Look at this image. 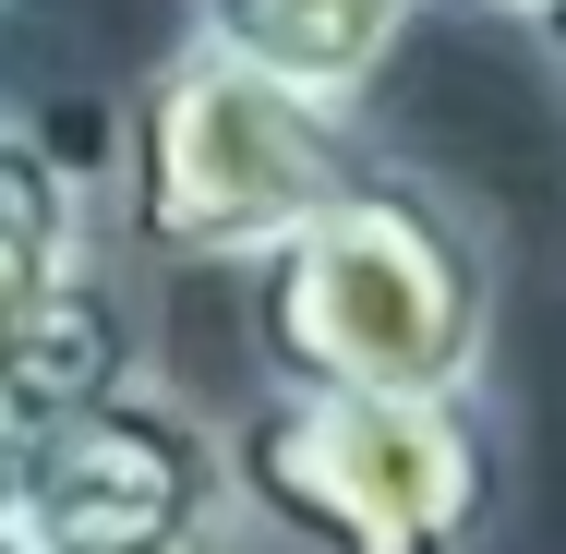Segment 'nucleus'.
Segmentation results:
<instances>
[{"mask_svg":"<svg viewBox=\"0 0 566 554\" xmlns=\"http://www.w3.org/2000/svg\"><path fill=\"white\" fill-rule=\"evenodd\" d=\"M241 278V337L265 386H482L494 374V229L434 169L361 157Z\"/></svg>","mask_w":566,"mask_h":554,"instance_id":"1","label":"nucleus"},{"mask_svg":"<svg viewBox=\"0 0 566 554\" xmlns=\"http://www.w3.org/2000/svg\"><path fill=\"white\" fill-rule=\"evenodd\" d=\"M218 446L229 506L302 554H482L506 519L482 386H265Z\"/></svg>","mask_w":566,"mask_h":554,"instance_id":"2","label":"nucleus"},{"mask_svg":"<svg viewBox=\"0 0 566 554\" xmlns=\"http://www.w3.org/2000/svg\"><path fill=\"white\" fill-rule=\"evenodd\" d=\"M349 169H361V121L338 97H302L218 36H181L120 109L109 218L145 265H241Z\"/></svg>","mask_w":566,"mask_h":554,"instance_id":"3","label":"nucleus"},{"mask_svg":"<svg viewBox=\"0 0 566 554\" xmlns=\"http://www.w3.org/2000/svg\"><path fill=\"white\" fill-rule=\"evenodd\" d=\"M0 506L36 531V554H133L169 531H229V446L193 398H169L145 362L61 398L36 435L12 446Z\"/></svg>","mask_w":566,"mask_h":554,"instance_id":"4","label":"nucleus"},{"mask_svg":"<svg viewBox=\"0 0 566 554\" xmlns=\"http://www.w3.org/2000/svg\"><path fill=\"white\" fill-rule=\"evenodd\" d=\"M145 362L133 302L97 265V206L49 133L0 121V470L61 398Z\"/></svg>","mask_w":566,"mask_h":554,"instance_id":"5","label":"nucleus"},{"mask_svg":"<svg viewBox=\"0 0 566 554\" xmlns=\"http://www.w3.org/2000/svg\"><path fill=\"white\" fill-rule=\"evenodd\" d=\"M422 12H434V0H193V36L241 49L253 73H277V85H302V97L361 109Z\"/></svg>","mask_w":566,"mask_h":554,"instance_id":"6","label":"nucleus"},{"mask_svg":"<svg viewBox=\"0 0 566 554\" xmlns=\"http://www.w3.org/2000/svg\"><path fill=\"white\" fill-rule=\"evenodd\" d=\"M518 24H531V49H543V73H555V85H566V0H531Z\"/></svg>","mask_w":566,"mask_h":554,"instance_id":"7","label":"nucleus"},{"mask_svg":"<svg viewBox=\"0 0 566 554\" xmlns=\"http://www.w3.org/2000/svg\"><path fill=\"white\" fill-rule=\"evenodd\" d=\"M133 554H229V531H169V543H133Z\"/></svg>","mask_w":566,"mask_h":554,"instance_id":"8","label":"nucleus"},{"mask_svg":"<svg viewBox=\"0 0 566 554\" xmlns=\"http://www.w3.org/2000/svg\"><path fill=\"white\" fill-rule=\"evenodd\" d=\"M447 12H482V24H518L531 0H447Z\"/></svg>","mask_w":566,"mask_h":554,"instance_id":"9","label":"nucleus"},{"mask_svg":"<svg viewBox=\"0 0 566 554\" xmlns=\"http://www.w3.org/2000/svg\"><path fill=\"white\" fill-rule=\"evenodd\" d=\"M0 554H36V531H24V519H12V506H0Z\"/></svg>","mask_w":566,"mask_h":554,"instance_id":"10","label":"nucleus"},{"mask_svg":"<svg viewBox=\"0 0 566 554\" xmlns=\"http://www.w3.org/2000/svg\"><path fill=\"white\" fill-rule=\"evenodd\" d=\"M0 12H12V0H0Z\"/></svg>","mask_w":566,"mask_h":554,"instance_id":"11","label":"nucleus"},{"mask_svg":"<svg viewBox=\"0 0 566 554\" xmlns=\"http://www.w3.org/2000/svg\"><path fill=\"white\" fill-rule=\"evenodd\" d=\"M0 121H12V109H0Z\"/></svg>","mask_w":566,"mask_h":554,"instance_id":"12","label":"nucleus"}]
</instances>
